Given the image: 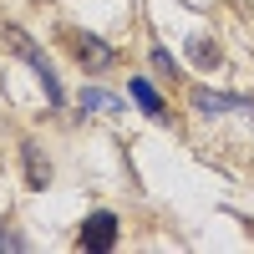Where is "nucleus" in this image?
<instances>
[{
	"label": "nucleus",
	"instance_id": "obj_1",
	"mask_svg": "<svg viewBox=\"0 0 254 254\" xmlns=\"http://www.w3.org/2000/svg\"><path fill=\"white\" fill-rule=\"evenodd\" d=\"M5 36H10V46H15V51H20V56H26V61H31V66H36V71H41V81H46V102H61V87H56V71L46 66V56H41V51L31 46V41H26V36H20V31H5Z\"/></svg>",
	"mask_w": 254,
	"mask_h": 254
},
{
	"label": "nucleus",
	"instance_id": "obj_2",
	"mask_svg": "<svg viewBox=\"0 0 254 254\" xmlns=\"http://www.w3.org/2000/svg\"><path fill=\"white\" fill-rule=\"evenodd\" d=\"M117 244V219L112 214H92L81 224V249H112Z\"/></svg>",
	"mask_w": 254,
	"mask_h": 254
},
{
	"label": "nucleus",
	"instance_id": "obj_3",
	"mask_svg": "<svg viewBox=\"0 0 254 254\" xmlns=\"http://www.w3.org/2000/svg\"><path fill=\"white\" fill-rule=\"evenodd\" d=\"M193 107H198V112H249V117H254L249 102L229 97V92H193Z\"/></svg>",
	"mask_w": 254,
	"mask_h": 254
},
{
	"label": "nucleus",
	"instance_id": "obj_4",
	"mask_svg": "<svg viewBox=\"0 0 254 254\" xmlns=\"http://www.w3.org/2000/svg\"><path fill=\"white\" fill-rule=\"evenodd\" d=\"M76 51H81V66H92V71H107L112 66V51L102 46L97 36H76Z\"/></svg>",
	"mask_w": 254,
	"mask_h": 254
},
{
	"label": "nucleus",
	"instance_id": "obj_5",
	"mask_svg": "<svg viewBox=\"0 0 254 254\" xmlns=\"http://www.w3.org/2000/svg\"><path fill=\"white\" fill-rule=\"evenodd\" d=\"M132 97H137V107H142L147 117H163V97L153 92V81H142V76H137V81H132Z\"/></svg>",
	"mask_w": 254,
	"mask_h": 254
},
{
	"label": "nucleus",
	"instance_id": "obj_6",
	"mask_svg": "<svg viewBox=\"0 0 254 254\" xmlns=\"http://www.w3.org/2000/svg\"><path fill=\"white\" fill-rule=\"evenodd\" d=\"M26 173H31V178H26L31 188H46V178H51V168L41 163V147H36V142H26Z\"/></svg>",
	"mask_w": 254,
	"mask_h": 254
},
{
	"label": "nucleus",
	"instance_id": "obj_7",
	"mask_svg": "<svg viewBox=\"0 0 254 254\" xmlns=\"http://www.w3.org/2000/svg\"><path fill=\"white\" fill-rule=\"evenodd\" d=\"M188 56H193V66H203V71H214L219 61H224L214 41H193V46H188Z\"/></svg>",
	"mask_w": 254,
	"mask_h": 254
},
{
	"label": "nucleus",
	"instance_id": "obj_8",
	"mask_svg": "<svg viewBox=\"0 0 254 254\" xmlns=\"http://www.w3.org/2000/svg\"><path fill=\"white\" fill-rule=\"evenodd\" d=\"M153 66H158V71H168V76H173V61H168V51H163V46H153Z\"/></svg>",
	"mask_w": 254,
	"mask_h": 254
},
{
	"label": "nucleus",
	"instance_id": "obj_9",
	"mask_svg": "<svg viewBox=\"0 0 254 254\" xmlns=\"http://www.w3.org/2000/svg\"><path fill=\"white\" fill-rule=\"evenodd\" d=\"M81 102H87V107H112V97H107V92H87Z\"/></svg>",
	"mask_w": 254,
	"mask_h": 254
},
{
	"label": "nucleus",
	"instance_id": "obj_10",
	"mask_svg": "<svg viewBox=\"0 0 254 254\" xmlns=\"http://www.w3.org/2000/svg\"><path fill=\"white\" fill-rule=\"evenodd\" d=\"M0 249H26V244H20L15 234H0Z\"/></svg>",
	"mask_w": 254,
	"mask_h": 254
}]
</instances>
